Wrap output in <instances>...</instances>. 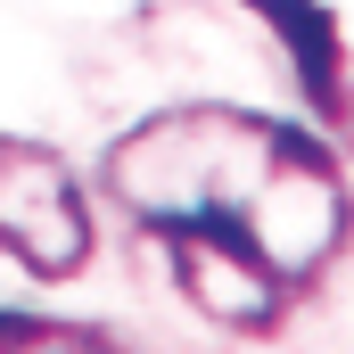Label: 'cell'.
Segmentation results:
<instances>
[{"label":"cell","instance_id":"cell-1","mask_svg":"<svg viewBox=\"0 0 354 354\" xmlns=\"http://www.w3.org/2000/svg\"><path fill=\"white\" fill-rule=\"evenodd\" d=\"M115 206L165 248L174 288L223 330L264 338L354 231L330 140L256 107H157L107 149Z\"/></svg>","mask_w":354,"mask_h":354},{"label":"cell","instance_id":"cell-2","mask_svg":"<svg viewBox=\"0 0 354 354\" xmlns=\"http://www.w3.org/2000/svg\"><path fill=\"white\" fill-rule=\"evenodd\" d=\"M0 248L41 280H75L91 264V206L66 157L0 132Z\"/></svg>","mask_w":354,"mask_h":354},{"label":"cell","instance_id":"cell-3","mask_svg":"<svg viewBox=\"0 0 354 354\" xmlns=\"http://www.w3.org/2000/svg\"><path fill=\"white\" fill-rule=\"evenodd\" d=\"M239 8L280 33L313 124L338 149H354V0H239Z\"/></svg>","mask_w":354,"mask_h":354},{"label":"cell","instance_id":"cell-4","mask_svg":"<svg viewBox=\"0 0 354 354\" xmlns=\"http://www.w3.org/2000/svg\"><path fill=\"white\" fill-rule=\"evenodd\" d=\"M0 354H124L99 322H50V313H8L0 305Z\"/></svg>","mask_w":354,"mask_h":354}]
</instances>
